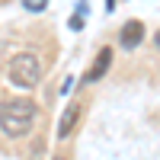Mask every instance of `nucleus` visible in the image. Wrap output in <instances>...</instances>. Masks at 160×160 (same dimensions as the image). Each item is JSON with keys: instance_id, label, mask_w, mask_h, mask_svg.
<instances>
[{"instance_id": "1", "label": "nucleus", "mask_w": 160, "mask_h": 160, "mask_svg": "<svg viewBox=\"0 0 160 160\" xmlns=\"http://www.w3.org/2000/svg\"><path fill=\"white\" fill-rule=\"evenodd\" d=\"M35 118H38V106L32 99L16 96L0 106V131L7 138H26L35 128Z\"/></svg>"}, {"instance_id": "2", "label": "nucleus", "mask_w": 160, "mask_h": 160, "mask_svg": "<svg viewBox=\"0 0 160 160\" xmlns=\"http://www.w3.org/2000/svg\"><path fill=\"white\" fill-rule=\"evenodd\" d=\"M7 74H10V83H16L19 90H32L42 80V64H38V58L32 51H19V55L10 58Z\"/></svg>"}, {"instance_id": "3", "label": "nucleus", "mask_w": 160, "mask_h": 160, "mask_svg": "<svg viewBox=\"0 0 160 160\" xmlns=\"http://www.w3.org/2000/svg\"><path fill=\"white\" fill-rule=\"evenodd\" d=\"M109 68H112V48H102L96 55V61L90 64V71L83 74V83H96V80H102Z\"/></svg>"}, {"instance_id": "4", "label": "nucleus", "mask_w": 160, "mask_h": 160, "mask_svg": "<svg viewBox=\"0 0 160 160\" xmlns=\"http://www.w3.org/2000/svg\"><path fill=\"white\" fill-rule=\"evenodd\" d=\"M80 112H83V106H80V102H71L68 109L61 112V122H58V138H61V141L74 135V128H77V122H80Z\"/></svg>"}, {"instance_id": "5", "label": "nucleus", "mask_w": 160, "mask_h": 160, "mask_svg": "<svg viewBox=\"0 0 160 160\" xmlns=\"http://www.w3.org/2000/svg\"><path fill=\"white\" fill-rule=\"evenodd\" d=\"M118 42H122V48H138L144 42V26L138 19H128L122 26V32H118Z\"/></svg>"}, {"instance_id": "6", "label": "nucleus", "mask_w": 160, "mask_h": 160, "mask_svg": "<svg viewBox=\"0 0 160 160\" xmlns=\"http://www.w3.org/2000/svg\"><path fill=\"white\" fill-rule=\"evenodd\" d=\"M51 160H71L68 154H55V157H51Z\"/></svg>"}, {"instance_id": "7", "label": "nucleus", "mask_w": 160, "mask_h": 160, "mask_svg": "<svg viewBox=\"0 0 160 160\" xmlns=\"http://www.w3.org/2000/svg\"><path fill=\"white\" fill-rule=\"evenodd\" d=\"M154 42H157V45H160V32H157V35H154Z\"/></svg>"}]
</instances>
